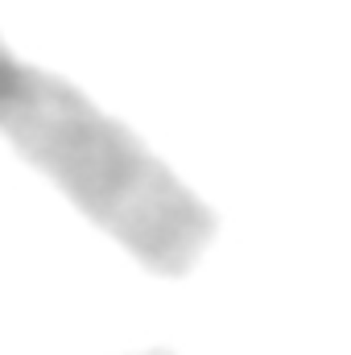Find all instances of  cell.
<instances>
[{"instance_id":"6da1fadb","label":"cell","mask_w":351,"mask_h":355,"mask_svg":"<svg viewBox=\"0 0 351 355\" xmlns=\"http://www.w3.org/2000/svg\"><path fill=\"white\" fill-rule=\"evenodd\" d=\"M0 132L153 272L182 277L211 244V207L186 190L132 128L99 112L75 83L21 62L4 42Z\"/></svg>"},{"instance_id":"7a4b0ae2","label":"cell","mask_w":351,"mask_h":355,"mask_svg":"<svg viewBox=\"0 0 351 355\" xmlns=\"http://www.w3.org/2000/svg\"><path fill=\"white\" fill-rule=\"evenodd\" d=\"M141 355H170L166 347H153V352H141Z\"/></svg>"}]
</instances>
